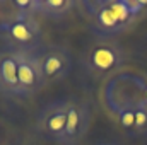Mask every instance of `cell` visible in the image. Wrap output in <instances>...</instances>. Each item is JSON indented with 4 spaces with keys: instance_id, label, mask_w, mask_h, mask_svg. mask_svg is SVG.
I'll list each match as a JSON object with an SVG mask.
<instances>
[{
    "instance_id": "7",
    "label": "cell",
    "mask_w": 147,
    "mask_h": 145,
    "mask_svg": "<svg viewBox=\"0 0 147 145\" xmlns=\"http://www.w3.org/2000/svg\"><path fill=\"white\" fill-rule=\"evenodd\" d=\"M89 123H91L89 104L84 101H69L67 123L60 145H79L89 130Z\"/></svg>"
},
{
    "instance_id": "10",
    "label": "cell",
    "mask_w": 147,
    "mask_h": 145,
    "mask_svg": "<svg viewBox=\"0 0 147 145\" xmlns=\"http://www.w3.org/2000/svg\"><path fill=\"white\" fill-rule=\"evenodd\" d=\"M75 5H77V2H74V0H39L38 15L48 17V19H62Z\"/></svg>"
},
{
    "instance_id": "5",
    "label": "cell",
    "mask_w": 147,
    "mask_h": 145,
    "mask_svg": "<svg viewBox=\"0 0 147 145\" xmlns=\"http://www.w3.org/2000/svg\"><path fill=\"white\" fill-rule=\"evenodd\" d=\"M36 58L43 73L45 84H55L69 77L72 70V55L65 46L60 44H43L38 48Z\"/></svg>"
},
{
    "instance_id": "1",
    "label": "cell",
    "mask_w": 147,
    "mask_h": 145,
    "mask_svg": "<svg viewBox=\"0 0 147 145\" xmlns=\"http://www.w3.org/2000/svg\"><path fill=\"white\" fill-rule=\"evenodd\" d=\"M91 17V26L99 38H110L128 31L147 15V0H103L80 3Z\"/></svg>"
},
{
    "instance_id": "13",
    "label": "cell",
    "mask_w": 147,
    "mask_h": 145,
    "mask_svg": "<svg viewBox=\"0 0 147 145\" xmlns=\"http://www.w3.org/2000/svg\"><path fill=\"white\" fill-rule=\"evenodd\" d=\"M98 145H113V144H98Z\"/></svg>"
},
{
    "instance_id": "2",
    "label": "cell",
    "mask_w": 147,
    "mask_h": 145,
    "mask_svg": "<svg viewBox=\"0 0 147 145\" xmlns=\"http://www.w3.org/2000/svg\"><path fill=\"white\" fill-rule=\"evenodd\" d=\"M125 60L127 55L121 44L110 38H99L92 41L82 55V63L86 72L96 79L116 72L118 68L123 67Z\"/></svg>"
},
{
    "instance_id": "4",
    "label": "cell",
    "mask_w": 147,
    "mask_h": 145,
    "mask_svg": "<svg viewBox=\"0 0 147 145\" xmlns=\"http://www.w3.org/2000/svg\"><path fill=\"white\" fill-rule=\"evenodd\" d=\"M0 36L7 48L16 51H36L41 48V26L36 17L10 15L0 22Z\"/></svg>"
},
{
    "instance_id": "8",
    "label": "cell",
    "mask_w": 147,
    "mask_h": 145,
    "mask_svg": "<svg viewBox=\"0 0 147 145\" xmlns=\"http://www.w3.org/2000/svg\"><path fill=\"white\" fill-rule=\"evenodd\" d=\"M19 60V87L22 97H29L39 92L46 84L38 63L34 51H17Z\"/></svg>"
},
{
    "instance_id": "9",
    "label": "cell",
    "mask_w": 147,
    "mask_h": 145,
    "mask_svg": "<svg viewBox=\"0 0 147 145\" xmlns=\"http://www.w3.org/2000/svg\"><path fill=\"white\" fill-rule=\"evenodd\" d=\"M0 92L5 96H22L19 87L17 51L10 48L0 50Z\"/></svg>"
},
{
    "instance_id": "3",
    "label": "cell",
    "mask_w": 147,
    "mask_h": 145,
    "mask_svg": "<svg viewBox=\"0 0 147 145\" xmlns=\"http://www.w3.org/2000/svg\"><path fill=\"white\" fill-rule=\"evenodd\" d=\"M147 79L134 72H123L113 77L106 85V101L113 114L125 108H135L144 101Z\"/></svg>"
},
{
    "instance_id": "11",
    "label": "cell",
    "mask_w": 147,
    "mask_h": 145,
    "mask_svg": "<svg viewBox=\"0 0 147 145\" xmlns=\"http://www.w3.org/2000/svg\"><path fill=\"white\" fill-rule=\"evenodd\" d=\"M147 133V104L142 101L135 106V126L134 135H146Z\"/></svg>"
},
{
    "instance_id": "12",
    "label": "cell",
    "mask_w": 147,
    "mask_h": 145,
    "mask_svg": "<svg viewBox=\"0 0 147 145\" xmlns=\"http://www.w3.org/2000/svg\"><path fill=\"white\" fill-rule=\"evenodd\" d=\"M116 118H118L120 126H121L125 132H128V133L134 135V126H135V108L121 109V111L116 114Z\"/></svg>"
},
{
    "instance_id": "6",
    "label": "cell",
    "mask_w": 147,
    "mask_h": 145,
    "mask_svg": "<svg viewBox=\"0 0 147 145\" xmlns=\"http://www.w3.org/2000/svg\"><path fill=\"white\" fill-rule=\"evenodd\" d=\"M67 111H69V101L58 99V101L48 103L38 114L36 132L45 140L60 144L62 135L65 132Z\"/></svg>"
}]
</instances>
